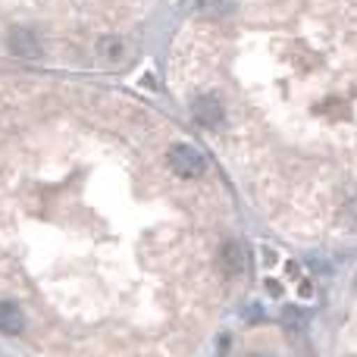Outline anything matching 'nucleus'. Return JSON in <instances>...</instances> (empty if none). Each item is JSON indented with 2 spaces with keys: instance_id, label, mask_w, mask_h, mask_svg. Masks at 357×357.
Segmentation results:
<instances>
[{
  "instance_id": "423d86ee",
  "label": "nucleus",
  "mask_w": 357,
  "mask_h": 357,
  "mask_svg": "<svg viewBox=\"0 0 357 357\" xmlns=\"http://www.w3.org/2000/svg\"><path fill=\"white\" fill-rule=\"evenodd\" d=\"M100 50H104L107 56H119V50H123V47H119V41H104V44H100Z\"/></svg>"
},
{
  "instance_id": "f03ea898",
  "label": "nucleus",
  "mask_w": 357,
  "mask_h": 357,
  "mask_svg": "<svg viewBox=\"0 0 357 357\" xmlns=\"http://www.w3.org/2000/svg\"><path fill=\"white\" fill-rule=\"evenodd\" d=\"M6 47H10V54L19 56V60H38V56H41V41H38V35H31L29 29H13L10 38H6Z\"/></svg>"
},
{
  "instance_id": "f257e3e1",
  "label": "nucleus",
  "mask_w": 357,
  "mask_h": 357,
  "mask_svg": "<svg viewBox=\"0 0 357 357\" xmlns=\"http://www.w3.org/2000/svg\"><path fill=\"white\" fill-rule=\"evenodd\" d=\"M167 160H169V167H173V173L182 176V178H197L204 169H207L204 154L197 148H191V144H173Z\"/></svg>"
},
{
  "instance_id": "20e7f679",
  "label": "nucleus",
  "mask_w": 357,
  "mask_h": 357,
  "mask_svg": "<svg viewBox=\"0 0 357 357\" xmlns=\"http://www.w3.org/2000/svg\"><path fill=\"white\" fill-rule=\"evenodd\" d=\"M220 260H222V270H226L229 276H238V273L245 270V251H241V245H235V241H226V245H222Z\"/></svg>"
},
{
  "instance_id": "39448f33",
  "label": "nucleus",
  "mask_w": 357,
  "mask_h": 357,
  "mask_svg": "<svg viewBox=\"0 0 357 357\" xmlns=\"http://www.w3.org/2000/svg\"><path fill=\"white\" fill-rule=\"evenodd\" d=\"M0 333L6 335L22 333V310L13 301H0Z\"/></svg>"
},
{
  "instance_id": "7ed1b4c3",
  "label": "nucleus",
  "mask_w": 357,
  "mask_h": 357,
  "mask_svg": "<svg viewBox=\"0 0 357 357\" xmlns=\"http://www.w3.org/2000/svg\"><path fill=\"white\" fill-rule=\"evenodd\" d=\"M191 116H195L204 129H216V126H222V104L213 94H201V98L191 104Z\"/></svg>"
}]
</instances>
